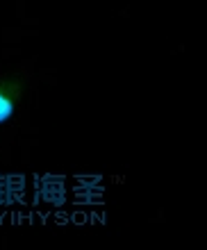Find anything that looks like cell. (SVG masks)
Wrapping results in <instances>:
<instances>
[{
    "label": "cell",
    "instance_id": "1",
    "mask_svg": "<svg viewBox=\"0 0 207 250\" xmlns=\"http://www.w3.org/2000/svg\"><path fill=\"white\" fill-rule=\"evenodd\" d=\"M12 116H14V100L5 91H0V123H7Z\"/></svg>",
    "mask_w": 207,
    "mask_h": 250
}]
</instances>
